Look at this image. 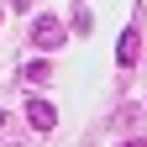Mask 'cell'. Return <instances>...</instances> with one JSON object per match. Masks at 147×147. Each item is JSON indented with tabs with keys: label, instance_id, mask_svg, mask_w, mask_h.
Wrapping results in <instances>:
<instances>
[{
	"label": "cell",
	"instance_id": "1",
	"mask_svg": "<svg viewBox=\"0 0 147 147\" xmlns=\"http://www.w3.org/2000/svg\"><path fill=\"white\" fill-rule=\"evenodd\" d=\"M63 37H68V32H63L58 16H37V21H32V42H37V47L53 53V47H63Z\"/></svg>",
	"mask_w": 147,
	"mask_h": 147
},
{
	"label": "cell",
	"instance_id": "2",
	"mask_svg": "<svg viewBox=\"0 0 147 147\" xmlns=\"http://www.w3.org/2000/svg\"><path fill=\"white\" fill-rule=\"evenodd\" d=\"M26 121L37 126V131H53V126H58V110H53L47 100H26Z\"/></svg>",
	"mask_w": 147,
	"mask_h": 147
},
{
	"label": "cell",
	"instance_id": "3",
	"mask_svg": "<svg viewBox=\"0 0 147 147\" xmlns=\"http://www.w3.org/2000/svg\"><path fill=\"white\" fill-rule=\"evenodd\" d=\"M116 63H126V68L137 63V32H131V26H126V32H121V42H116Z\"/></svg>",
	"mask_w": 147,
	"mask_h": 147
},
{
	"label": "cell",
	"instance_id": "4",
	"mask_svg": "<svg viewBox=\"0 0 147 147\" xmlns=\"http://www.w3.org/2000/svg\"><path fill=\"white\" fill-rule=\"evenodd\" d=\"M74 32H95V16H89V5H79V16H74Z\"/></svg>",
	"mask_w": 147,
	"mask_h": 147
},
{
	"label": "cell",
	"instance_id": "5",
	"mask_svg": "<svg viewBox=\"0 0 147 147\" xmlns=\"http://www.w3.org/2000/svg\"><path fill=\"white\" fill-rule=\"evenodd\" d=\"M121 147H147V142H121Z\"/></svg>",
	"mask_w": 147,
	"mask_h": 147
},
{
	"label": "cell",
	"instance_id": "6",
	"mask_svg": "<svg viewBox=\"0 0 147 147\" xmlns=\"http://www.w3.org/2000/svg\"><path fill=\"white\" fill-rule=\"evenodd\" d=\"M0 121H5V110H0Z\"/></svg>",
	"mask_w": 147,
	"mask_h": 147
}]
</instances>
